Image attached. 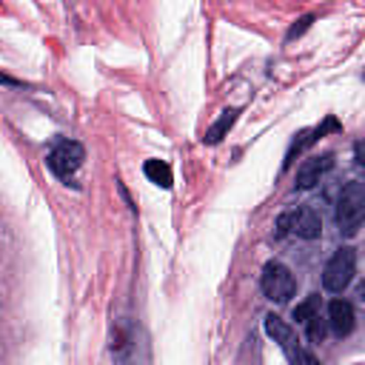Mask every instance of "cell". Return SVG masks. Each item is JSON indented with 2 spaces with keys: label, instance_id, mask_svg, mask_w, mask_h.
Wrapping results in <instances>:
<instances>
[{
  "label": "cell",
  "instance_id": "obj_7",
  "mask_svg": "<svg viewBox=\"0 0 365 365\" xmlns=\"http://www.w3.org/2000/svg\"><path fill=\"white\" fill-rule=\"evenodd\" d=\"M328 325L336 336H348L354 331V308L345 299H331L328 305Z\"/></svg>",
  "mask_w": 365,
  "mask_h": 365
},
{
  "label": "cell",
  "instance_id": "obj_12",
  "mask_svg": "<svg viewBox=\"0 0 365 365\" xmlns=\"http://www.w3.org/2000/svg\"><path fill=\"white\" fill-rule=\"evenodd\" d=\"M305 325H308V339H311V342H322V339H325V334H328V319H322L319 314H314Z\"/></svg>",
  "mask_w": 365,
  "mask_h": 365
},
{
  "label": "cell",
  "instance_id": "obj_8",
  "mask_svg": "<svg viewBox=\"0 0 365 365\" xmlns=\"http://www.w3.org/2000/svg\"><path fill=\"white\" fill-rule=\"evenodd\" d=\"M265 334H268L274 342H279V348H282L288 356H291V354L299 348V345H297L294 331H291V328H288V325H285V322H282L277 314H268V317H265Z\"/></svg>",
  "mask_w": 365,
  "mask_h": 365
},
{
  "label": "cell",
  "instance_id": "obj_15",
  "mask_svg": "<svg viewBox=\"0 0 365 365\" xmlns=\"http://www.w3.org/2000/svg\"><path fill=\"white\" fill-rule=\"evenodd\" d=\"M354 154H356V165H359V168H365V140H359V143H356Z\"/></svg>",
  "mask_w": 365,
  "mask_h": 365
},
{
  "label": "cell",
  "instance_id": "obj_1",
  "mask_svg": "<svg viewBox=\"0 0 365 365\" xmlns=\"http://www.w3.org/2000/svg\"><path fill=\"white\" fill-rule=\"evenodd\" d=\"M365 222V185L348 182L336 197V225L345 237H354Z\"/></svg>",
  "mask_w": 365,
  "mask_h": 365
},
{
  "label": "cell",
  "instance_id": "obj_11",
  "mask_svg": "<svg viewBox=\"0 0 365 365\" xmlns=\"http://www.w3.org/2000/svg\"><path fill=\"white\" fill-rule=\"evenodd\" d=\"M317 308H319V297H317V294H311L305 302L294 305V319H297V322H308V319L317 314Z\"/></svg>",
  "mask_w": 365,
  "mask_h": 365
},
{
  "label": "cell",
  "instance_id": "obj_9",
  "mask_svg": "<svg viewBox=\"0 0 365 365\" xmlns=\"http://www.w3.org/2000/svg\"><path fill=\"white\" fill-rule=\"evenodd\" d=\"M143 174H145V177H148L154 185H160V188H171V182H174L171 165H168L165 160H145Z\"/></svg>",
  "mask_w": 365,
  "mask_h": 365
},
{
  "label": "cell",
  "instance_id": "obj_2",
  "mask_svg": "<svg viewBox=\"0 0 365 365\" xmlns=\"http://www.w3.org/2000/svg\"><path fill=\"white\" fill-rule=\"evenodd\" d=\"M354 268H356L354 248L351 245L336 248L331 254V259L325 262V268H322V285H325V291H331V294L345 291L351 285V279H354Z\"/></svg>",
  "mask_w": 365,
  "mask_h": 365
},
{
  "label": "cell",
  "instance_id": "obj_3",
  "mask_svg": "<svg viewBox=\"0 0 365 365\" xmlns=\"http://www.w3.org/2000/svg\"><path fill=\"white\" fill-rule=\"evenodd\" d=\"M83 160H86V151H83V145L74 143V140H60V143L48 151V168H51L60 180H66V182L74 180V174H77V168L83 165Z\"/></svg>",
  "mask_w": 365,
  "mask_h": 365
},
{
  "label": "cell",
  "instance_id": "obj_6",
  "mask_svg": "<svg viewBox=\"0 0 365 365\" xmlns=\"http://www.w3.org/2000/svg\"><path fill=\"white\" fill-rule=\"evenodd\" d=\"M334 165V154H319V157H311L305 160L299 168H297V188H311L319 182V177L325 171H331Z\"/></svg>",
  "mask_w": 365,
  "mask_h": 365
},
{
  "label": "cell",
  "instance_id": "obj_10",
  "mask_svg": "<svg viewBox=\"0 0 365 365\" xmlns=\"http://www.w3.org/2000/svg\"><path fill=\"white\" fill-rule=\"evenodd\" d=\"M234 120H237V111H234V108L222 111V114H220V120L205 131V143H220V140L225 137V131L234 125Z\"/></svg>",
  "mask_w": 365,
  "mask_h": 365
},
{
  "label": "cell",
  "instance_id": "obj_5",
  "mask_svg": "<svg viewBox=\"0 0 365 365\" xmlns=\"http://www.w3.org/2000/svg\"><path fill=\"white\" fill-rule=\"evenodd\" d=\"M277 225H279V234L291 231L299 240H317L322 234V220L311 205H302V208H297L291 214H282Z\"/></svg>",
  "mask_w": 365,
  "mask_h": 365
},
{
  "label": "cell",
  "instance_id": "obj_4",
  "mask_svg": "<svg viewBox=\"0 0 365 365\" xmlns=\"http://www.w3.org/2000/svg\"><path fill=\"white\" fill-rule=\"evenodd\" d=\"M262 294L271 299V302H285L291 294H294V274L288 271V265H282L279 259H268L262 265Z\"/></svg>",
  "mask_w": 365,
  "mask_h": 365
},
{
  "label": "cell",
  "instance_id": "obj_14",
  "mask_svg": "<svg viewBox=\"0 0 365 365\" xmlns=\"http://www.w3.org/2000/svg\"><path fill=\"white\" fill-rule=\"evenodd\" d=\"M311 20H314L311 14H305V17H299V20H297V23L291 26V31H288V40H294V37H299V34H302V31H305V29L311 26Z\"/></svg>",
  "mask_w": 365,
  "mask_h": 365
},
{
  "label": "cell",
  "instance_id": "obj_13",
  "mask_svg": "<svg viewBox=\"0 0 365 365\" xmlns=\"http://www.w3.org/2000/svg\"><path fill=\"white\" fill-rule=\"evenodd\" d=\"M288 359H291V365H319V359L311 351H305V348H297Z\"/></svg>",
  "mask_w": 365,
  "mask_h": 365
},
{
  "label": "cell",
  "instance_id": "obj_16",
  "mask_svg": "<svg viewBox=\"0 0 365 365\" xmlns=\"http://www.w3.org/2000/svg\"><path fill=\"white\" fill-rule=\"evenodd\" d=\"M359 297H362V299H365V282H362V285H359Z\"/></svg>",
  "mask_w": 365,
  "mask_h": 365
}]
</instances>
